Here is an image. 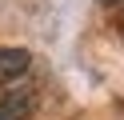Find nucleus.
Segmentation results:
<instances>
[{"label": "nucleus", "instance_id": "3", "mask_svg": "<svg viewBox=\"0 0 124 120\" xmlns=\"http://www.w3.org/2000/svg\"><path fill=\"white\" fill-rule=\"evenodd\" d=\"M100 4H120V0H100Z\"/></svg>", "mask_w": 124, "mask_h": 120}, {"label": "nucleus", "instance_id": "1", "mask_svg": "<svg viewBox=\"0 0 124 120\" xmlns=\"http://www.w3.org/2000/svg\"><path fill=\"white\" fill-rule=\"evenodd\" d=\"M36 112V92L32 88H16L0 100V120H32Z\"/></svg>", "mask_w": 124, "mask_h": 120}, {"label": "nucleus", "instance_id": "2", "mask_svg": "<svg viewBox=\"0 0 124 120\" xmlns=\"http://www.w3.org/2000/svg\"><path fill=\"white\" fill-rule=\"evenodd\" d=\"M28 68H32V52L28 48H0V88L20 80Z\"/></svg>", "mask_w": 124, "mask_h": 120}]
</instances>
